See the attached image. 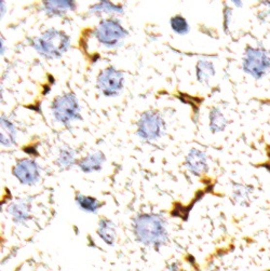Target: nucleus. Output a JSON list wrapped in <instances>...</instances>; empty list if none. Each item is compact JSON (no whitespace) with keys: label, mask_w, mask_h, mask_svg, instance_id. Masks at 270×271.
Here are the masks:
<instances>
[{"label":"nucleus","mask_w":270,"mask_h":271,"mask_svg":"<svg viewBox=\"0 0 270 271\" xmlns=\"http://www.w3.org/2000/svg\"><path fill=\"white\" fill-rule=\"evenodd\" d=\"M132 227L134 237L144 245L159 248L169 240L166 220L155 213L136 215L133 219Z\"/></svg>","instance_id":"obj_1"},{"label":"nucleus","mask_w":270,"mask_h":271,"mask_svg":"<svg viewBox=\"0 0 270 271\" xmlns=\"http://www.w3.org/2000/svg\"><path fill=\"white\" fill-rule=\"evenodd\" d=\"M32 47L47 60H57L70 48V37L65 32L50 28L32 39Z\"/></svg>","instance_id":"obj_2"},{"label":"nucleus","mask_w":270,"mask_h":271,"mask_svg":"<svg viewBox=\"0 0 270 271\" xmlns=\"http://www.w3.org/2000/svg\"><path fill=\"white\" fill-rule=\"evenodd\" d=\"M51 114L57 123L65 127L83 119L79 101L73 92L55 96L51 103Z\"/></svg>","instance_id":"obj_3"},{"label":"nucleus","mask_w":270,"mask_h":271,"mask_svg":"<svg viewBox=\"0 0 270 271\" xmlns=\"http://www.w3.org/2000/svg\"><path fill=\"white\" fill-rule=\"evenodd\" d=\"M93 35L100 45L108 49H114L122 45L123 40L129 36V32L118 18L106 17L98 24L93 31Z\"/></svg>","instance_id":"obj_4"},{"label":"nucleus","mask_w":270,"mask_h":271,"mask_svg":"<svg viewBox=\"0 0 270 271\" xmlns=\"http://www.w3.org/2000/svg\"><path fill=\"white\" fill-rule=\"evenodd\" d=\"M137 136L145 142L160 138L166 129L165 120L157 110H146L139 116L136 123Z\"/></svg>","instance_id":"obj_5"},{"label":"nucleus","mask_w":270,"mask_h":271,"mask_svg":"<svg viewBox=\"0 0 270 271\" xmlns=\"http://www.w3.org/2000/svg\"><path fill=\"white\" fill-rule=\"evenodd\" d=\"M124 86L123 71L108 66L102 69L96 77V89L106 98H116L120 95Z\"/></svg>","instance_id":"obj_6"},{"label":"nucleus","mask_w":270,"mask_h":271,"mask_svg":"<svg viewBox=\"0 0 270 271\" xmlns=\"http://www.w3.org/2000/svg\"><path fill=\"white\" fill-rule=\"evenodd\" d=\"M242 68L245 74L255 79H260L270 69V59L263 49L247 47L245 48Z\"/></svg>","instance_id":"obj_7"},{"label":"nucleus","mask_w":270,"mask_h":271,"mask_svg":"<svg viewBox=\"0 0 270 271\" xmlns=\"http://www.w3.org/2000/svg\"><path fill=\"white\" fill-rule=\"evenodd\" d=\"M12 175L22 185L33 186L40 181V167L34 159L23 158L13 166Z\"/></svg>","instance_id":"obj_8"},{"label":"nucleus","mask_w":270,"mask_h":271,"mask_svg":"<svg viewBox=\"0 0 270 271\" xmlns=\"http://www.w3.org/2000/svg\"><path fill=\"white\" fill-rule=\"evenodd\" d=\"M185 166L187 170L195 176H201L202 174L206 173L209 166L205 152L198 148H191L186 156Z\"/></svg>","instance_id":"obj_9"},{"label":"nucleus","mask_w":270,"mask_h":271,"mask_svg":"<svg viewBox=\"0 0 270 271\" xmlns=\"http://www.w3.org/2000/svg\"><path fill=\"white\" fill-rule=\"evenodd\" d=\"M42 9L51 17H64L67 12L76 10V2L71 0H50L43 1Z\"/></svg>","instance_id":"obj_10"},{"label":"nucleus","mask_w":270,"mask_h":271,"mask_svg":"<svg viewBox=\"0 0 270 271\" xmlns=\"http://www.w3.org/2000/svg\"><path fill=\"white\" fill-rule=\"evenodd\" d=\"M106 161V157L103 152H94L89 153L88 156L84 157L77 162V166L81 170V172L90 174L100 172L102 170L104 163Z\"/></svg>","instance_id":"obj_11"},{"label":"nucleus","mask_w":270,"mask_h":271,"mask_svg":"<svg viewBox=\"0 0 270 271\" xmlns=\"http://www.w3.org/2000/svg\"><path fill=\"white\" fill-rule=\"evenodd\" d=\"M7 212L16 224H24L31 219V206L27 202L18 200L8 206Z\"/></svg>","instance_id":"obj_12"},{"label":"nucleus","mask_w":270,"mask_h":271,"mask_svg":"<svg viewBox=\"0 0 270 271\" xmlns=\"http://www.w3.org/2000/svg\"><path fill=\"white\" fill-rule=\"evenodd\" d=\"M1 130H0V142L4 147H11L17 144V128L7 116H1Z\"/></svg>","instance_id":"obj_13"},{"label":"nucleus","mask_w":270,"mask_h":271,"mask_svg":"<svg viewBox=\"0 0 270 271\" xmlns=\"http://www.w3.org/2000/svg\"><path fill=\"white\" fill-rule=\"evenodd\" d=\"M75 202L81 211L91 213V214H96L104 204L103 202H101L100 200L96 199V198L91 196H85L81 192L76 193Z\"/></svg>","instance_id":"obj_14"},{"label":"nucleus","mask_w":270,"mask_h":271,"mask_svg":"<svg viewBox=\"0 0 270 271\" xmlns=\"http://www.w3.org/2000/svg\"><path fill=\"white\" fill-rule=\"evenodd\" d=\"M116 235H117L116 225L113 220L106 219V217H103L99 220L98 236L106 244L113 245L116 241Z\"/></svg>","instance_id":"obj_15"},{"label":"nucleus","mask_w":270,"mask_h":271,"mask_svg":"<svg viewBox=\"0 0 270 271\" xmlns=\"http://www.w3.org/2000/svg\"><path fill=\"white\" fill-rule=\"evenodd\" d=\"M215 76L214 64L210 61L200 60L196 65V78L202 85L209 84L210 80Z\"/></svg>","instance_id":"obj_16"},{"label":"nucleus","mask_w":270,"mask_h":271,"mask_svg":"<svg viewBox=\"0 0 270 271\" xmlns=\"http://www.w3.org/2000/svg\"><path fill=\"white\" fill-rule=\"evenodd\" d=\"M76 159V152L73 148L68 146H63L60 148L59 154L56 158V164L62 170H69L73 168L75 164H77Z\"/></svg>","instance_id":"obj_17"},{"label":"nucleus","mask_w":270,"mask_h":271,"mask_svg":"<svg viewBox=\"0 0 270 271\" xmlns=\"http://www.w3.org/2000/svg\"><path fill=\"white\" fill-rule=\"evenodd\" d=\"M226 125H227V119L218 107L211 108L209 113V127L211 132L219 133L223 132Z\"/></svg>","instance_id":"obj_18"},{"label":"nucleus","mask_w":270,"mask_h":271,"mask_svg":"<svg viewBox=\"0 0 270 271\" xmlns=\"http://www.w3.org/2000/svg\"><path fill=\"white\" fill-rule=\"evenodd\" d=\"M90 12L92 13H100V12H105L108 14L112 13H117V14H121L123 13V7L121 4H115L112 1H107V0H103L96 4H93L91 6L89 9Z\"/></svg>","instance_id":"obj_19"},{"label":"nucleus","mask_w":270,"mask_h":271,"mask_svg":"<svg viewBox=\"0 0 270 271\" xmlns=\"http://www.w3.org/2000/svg\"><path fill=\"white\" fill-rule=\"evenodd\" d=\"M170 26L172 28V31L174 32L176 35H186V34L189 33V24L186 18L181 16V14H176V16L172 17L170 18Z\"/></svg>","instance_id":"obj_20"},{"label":"nucleus","mask_w":270,"mask_h":271,"mask_svg":"<svg viewBox=\"0 0 270 271\" xmlns=\"http://www.w3.org/2000/svg\"><path fill=\"white\" fill-rule=\"evenodd\" d=\"M223 14H224V31L226 34H228L231 17H233V9L229 7H225Z\"/></svg>","instance_id":"obj_21"},{"label":"nucleus","mask_w":270,"mask_h":271,"mask_svg":"<svg viewBox=\"0 0 270 271\" xmlns=\"http://www.w3.org/2000/svg\"><path fill=\"white\" fill-rule=\"evenodd\" d=\"M0 6H1V17H3L4 14H6V10H7L6 2H4L3 0H1V1H0Z\"/></svg>","instance_id":"obj_22"},{"label":"nucleus","mask_w":270,"mask_h":271,"mask_svg":"<svg viewBox=\"0 0 270 271\" xmlns=\"http://www.w3.org/2000/svg\"><path fill=\"white\" fill-rule=\"evenodd\" d=\"M1 41H0V45H1V55H3L4 54V47H3V37L1 36V39H0Z\"/></svg>","instance_id":"obj_23"},{"label":"nucleus","mask_w":270,"mask_h":271,"mask_svg":"<svg viewBox=\"0 0 270 271\" xmlns=\"http://www.w3.org/2000/svg\"><path fill=\"white\" fill-rule=\"evenodd\" d=\"M233 2L236 4V6H239V7H241V4H242V1H236V0Z\"/></svg>","instance_id":"obj_24"}]
</instances>
